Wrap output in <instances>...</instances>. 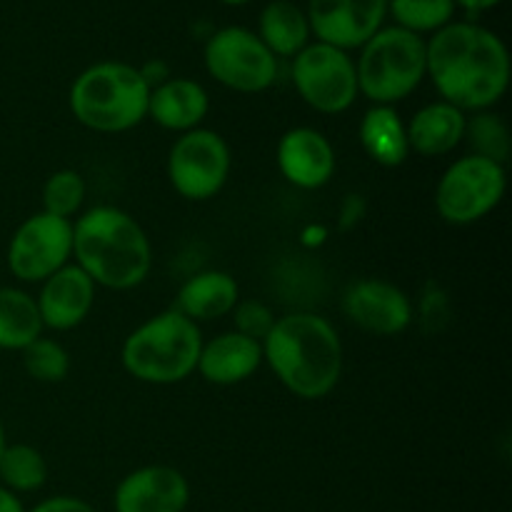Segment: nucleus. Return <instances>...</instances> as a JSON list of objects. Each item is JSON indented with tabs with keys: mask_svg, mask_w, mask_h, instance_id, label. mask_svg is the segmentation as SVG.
<instances>
[{
	"mask_svg": "<svg viewBox=\"0 0 512 512\" xmlns=\"http://www.w3.org/2000/svg\"><path fill=\"white\" fill-rule=\"evenodd\" d=\"M425 78L440 100L463 113L490 110L510 85V53L503 38L473 20H453L425 40Z\"/></svg>",
	"mask_w": 512,
	"mask_h": 512,
	"instance_id": "nucleus-1",
	"label": "nucleus"
},
{
	"mask_svg": "<svg viewBox=\"0 0 512 512\" xmlns=\"http://www.w3.org/2000/svg\"><path fill=\"white\" fill-rule=\"evenodd\" d=\"M263 363L295 398L320 400L340 383L343 343L328 320L300 310L275 318L263 340Z\"/></svg>",
	"mask_w": 512,
	"mask_h": 512,
	"instance_id": "nucleus-2",
	"label": "nucleus"
},
{
	"mask_svg": "<svg viewBox=\"0 0 512 512\" xmlns=\"http://www.w3.org/2000/svg\"><path fill=\"white\" fill-rule=\"evenodd\" d=\"M73 258L100 288L133 290L153 270V245L133 215L95 205L73 223Z\"/></svg>",
	"mask_w": 512,
	"mask_h": 512,
	"instance_id": "nucleus-3",
	"label": "nucleus"
},
{
	"mask_svg": "<svg viewBox=\"0 0 512 512\" xmlns=\"http://www.w3.org/2000/svg\"><path fill=\"white\" fill-rule=\"evenodd\" d=\"M150 85L138 65L100 60L88 65L70 85L73 118L95 133H125L148 118Z\"/></svg>",
	"mask_w": 512,
	"mask_h": 512,
	"instance_id": "nucleus-4",
	"label": "nucleus"
},
{
	"mask_svg": "<svg viewBox=\"0 0 512 512\" xmlns=\"http://www.w3.org/2000/svg\"><path fill=\"white\" fill-rule=\"evenodd\" d=\"M203 348L198 323L178 310H163L140 323L120 348V363L130 378L148 385H175L195 373Z\"/></svg>",
	"mask_w": 512,
	"mask_h": 512,
	"instance_id": "nucleus-5",
	"label": "nucleus"
},
{
	"mask_svg": "<svg viewBox=\"0 0 512 512\" xmlns=\"http://www.w3.org/2000/svg\"><path fill=\"white\" fill-rule=\"evenodd\" d=\"M425 38L398 25H383L355 60L358 90L373 105H395L425 80Z\"/></svg>",
	"mask_w": 512,
	"mask_h": 512,
	"instance_id": "nucleus-6",
	"label": "nucleus"
},
{
	"mask_svg": "<svg viewBox=\"0 0 512 512\" xmlns=\"http://www.w3.org/2000/svg\"><path fill=\"white\" fill-rule=\"evenodd\" d=\"M203 63L210 78L235 93H263L278 78V58L258 33L243 25H225L205 40Z\"/></svg>",
	"mask_w": 512,
	"mask_h": 512,
	"instance_id": "nucleus-7",
	"label": "nucleus"
},
{
	"mask_svg": "<svg viewBox=\"0 0 512 512\" xmlns=\"http://www.w3.org/2000/svg\"><path fill=\"white\" fill-rule=\"evenodd\" d=\"M505 188V165L478 155H463L440 175L435 208L445 223L473 225L498 208Z\"/></svg>",
	"mask_w": 512,
	"mask_h": 512,
	"instance_id": "nucleus-8",
	"label": "nucleus"
},
{
	"mask_svg": "<svg viewBox=\"0 0 512 512\" xmlns=\"http://www.w3.org/2000/svg\"><path fill=\"white\" fill-rule=\"evenodd\" d=\"M290 78L303 103L325 115L345 113L360 95L353 55L320 40L295 55Z\"/></svg>",
	"mask_w": 512,
	"mask_h": 512,
	"instance_id": "nucleus-9",
	"label": "nucleus"
},
{
	"mask_svg": "<svg viewBox=\"0 0 512 512\" xmlns=\"http://www.w3.org/2000/svg\"><path fill=\"white\" fill-rule=\"evenodd\" d=\"M233 168L230 148L215 130L195 128L180 135L168 153V180L185 200L215 198L225 188Z\"/></svg>",
	"mask_w": 512,
	"mask_h": 512,
	"instance_id": "nucleus-10",
	"label": "nucleus"
},
{
	"mask_svg": "<svg viewBox=\"0 0 512 512\" xmlns=\"http://www.w3.org/2000/svg\"><path fill=\"white\" fill-rule=\"evenodd\" d=\"M73 258V220L45 210L15 228L8 243V270L20 283H43Z\"/></svg>",
	"mask_w": 512,
	"mask_h": 512,
	"instance_id": "nucleus-11",
	"label": "nucleus"
},
{
	"mask_svg": "<svg viewBox=\"0 0 512 512\" xmlns=\"http://www.w3.org/2000/svg\"><path fill=\"white\" fill-rule=\"evenodd\" d=\"M310 33L333 48L360 50L388 18V0H308Z\"/></svg>",
	"mask_w": 512,
	"mask_h": 512,
	"instance_id": "nucleus-12",
	"label": "nucleus"
},
{
	"mask_svg": "<svg viewBox=\"0 0 512 512\" xmlns=\"http://www.w3.org/2000/svg\"><path fill=\"white\" fill-rule=\"evenodd\" d=\"M345 318L380 338L405 333L413 323V303L398 285L383 278H360L343 295Z\"/></svg>",
	"mask_w": 512,
	"mask_h": 512,
	"instance_id": "nucleus-13",
	"label": "nucleus"
},
{
	"mask_svg": "<svg viewBox=\"0 0 512 512\" xmlns=\"http://www.w3.org/2000/svg\"><path fill=\"white\" fill-rule=\"evenodd\" d=\"M190 483L173 465H143L118 483L115 512H185Z\"/></svg>",
	"mask_w": 512,
	"mask_h": 512,
	"instance_id": "nucleus-14",
	"label": "nucleus"
},
{
	"mask_svg": "<svg viewBox=\"0 0 512 512\" xmlns=\"http://www.w3.org/2000/svg\"><path fill=\"white\" fill-rule=\"evenodd\" d=\"M275 158H278L280 175L300 190H318L328 185L338 165L333 143L320 130L305 125L283 133Z\"/></svg>",
	"mask_w": 512,
	"mask_h": 512,
	"instance_id": "nucleus-15",
	"label": "nucleus"
},
{
	"mask_svg": "<svg viewBox=\"0 0 512 512\" xmlns=\"http://www.w3.org/2000/svg\"><path fill=\"white\" fill-rule=\"evenodd\" d=\"M35 305H38L43 328L65 333L85 323L95 303V288L98 285L83 273L75 263L63 265L58 273L43 280Z\"/></svg>",
	"mask_w": 512,
	"mask_h": 512,
	"instance_id": "nucleus-16",
	"label": "nucleus"
},
{
	"mask_svg": "<svg viewBox=\"0 0 512 512\" xmlns=\"http://www.w3.org/2000/svg\"><path fill=\"white\" fill-rule=\"evenodd\" d=\"M263 365V343L245 335L220 333L210 343H203L195 373L213 385H238L258 373Z\"/></svg>",
	"mask_w": 512,
	"mask_h": 512,
	"instance_id": "nucleus-17",
	"label": "nucleus"
},
{
	"mask_svg": "<svg viewBox=\"0 0 512 512\" xmlns=\"http://www.w3.org/2000/svg\"><path fill=\"white\" fill-rule=\"evenodd\" d=\"M208 90L190 78H168L155 85L148 98V118L170 133H188L208 118Z\"/></svg>",
	"mask_w": 512,
	"mask_h": 512,
	"instance_id": "nucleus-18",
	"label": "nucleus"
},
{
	"mask_svg": "<svg viewBox=\"0 0 512 512\" xmlns=\"http://www.w3.org/2000/svg\"><path fill=\"white\" fill-rule=\"evenodd\" d=\"M465 123H468V113L445 100L423 105L413 115V120L405 123L410 153H418L423 158H440V155L453 153L463 143Z\"/></svg>",
	"mask_w": 512,
	"mask_h": 512,
	"instance_id": "nucleus-19",
	"label": "nucleus"
},
{
	"mask_svg": "<svg viewBox=\"0 0 512 512\" xmlns=\"http://www.w3.org/2000/svg\"><path fill=\"white\" fill-rule=\"evenodd\" d=\"M240 300L238 280L225 270H203L180 285L173 310L193 323L218 320L233 313Z\"/></svg>",
	"mask_w": 512,
	"mask_h": 512,
	"instance_id": "nucleus-20",
	"label": "nucleus"
},
{
	"mask_svg": "<svg viewBox=\"0 0 512 512\" xmlns=\"http://www.w3.org/2000/svg\"><path fill=\"white\" fill-rule=\"evenodd\" d=\"M360 145L373 163L400 168L410 158L408 128L393 105H373L360 120Z\"/></svg>",
	"mask_w": 512,
	"mask_h": 512,
	"instance_id": "nucleus-21",
	"label": "nucleus"
},
{
	"mask_svg": "<svg viewBox=\"0 0 512 512\" xmlns=\"http://www.w3.org/2000/svg\"><path fill=\"white\" fill-rule=\"evenodd\" d=\"M258 38L275 58L293 60L313 40L303 5L295 0H270L258 15Z\"/></svg>",
	"mask_w": 512,
	"mask_h": 512,
	"instance_id": "nucleus-22",
	"label": "nucleus"
},
{
	"mask_svg": "<svg viewBox=\"0 0 512 512\" xmlns=\"http://www.w3.org/2000/svg\"><path fill=\"white\" fill-rule=\"evenodd\" d=\"M38 305L30 293L10 285H0V350L23 353L33 340L43 335Z\"/></svg>",
	"mask_w": 512,
	"mask_h": 512,
	"instance_id": "nucleus-23",
	"label": "nucleus"
},
{
	"mask_svg": "<svg viewBox=\"0 0 512 512\" xmlns=\"http://www.w3.org/2000/svg\"><path fill=\"white\" fill-rule=\"evenodd\" d=\"M48 483V463L43 453L28 443L5 445L0 453V485L10 493H38Z\"/></svg>",
	"mask_w": 512,
	"mask_h": 512,
	"instance_id": "nucleus-24",
	"label": "nucleus"
},
{
	"mask_svg": "<svg viewBox=\"0 0 512 512\" xmlns=\"http://www.w3.org/2000/svg\"><path fill=\"white\" fill-rule=\"evenodd\" d=\"M453 0H388V15L393 25L408 30V33L433 35L455 20Z\"/></svg>",
	"mask_w": 512,
	"mask_h": 512,
	"instance_id": "nucleus-25",
	"label": "nucleus"
},
{
	"mask_svg": "<svg viewBox=\"0 0 512 512\" xmlns=\"http://www.w3.org/2000/svg\"><path fill=\"white\" fill-rule=\"evenodd\" d=\"M463 143H468L470 150H473L470 155L505 165L510 155V130L498 113L480 110L465 123Z\"/></svg>",
	"mask_w": 512,
	"mask_h": 512,
	"instance_id": "nucleus-26",
	"label": "nucleus"
},
{
	"mask_svg": "<svg viewBox=\"0 0 512 512\" xmlns=\"http://www.w3.org/2000/svg\"><path fill=\"white\" fill-rule=\"evenodd\" d=\"M85 193H88V185L78 170H55L43 185V210L58 218L73 220V215H78L83 208Z\"/></svg>",
	"mask_w": 512,
	"mask_h": 512,
	"instance_id": "nucleus-27",
	"label": "nucleus"
},
{
	"mask_svg": "<svg viewBox=\"0 0 512 512\" xmlns=\"http://www.w3.org/2000/svg\"><path fill=\"white\" fill-rule=\"evenodd\" d=\"M20 355H23L25 373L38 383H63L68 378L70 355L58 340L40 335Z\"/></svg>",
	"mask_w": 512,
	"mask_h": 512,
	"instance_id": "nucleus-28",
	"label": "nucleus"
},
{
	"mask_svg": "<svg viewBox=\"0 0 512 512\" xmlns=\"http://www.w3.org/2000/svg\"><path fill=\"white\" fill-rule=\"evenodd\" d=\"M233 320H235V333L263 343L265 335H268L270 328H273L275 315L263 300H238V305L233 308Z\"/></svg>",
	"mask_w": 512,
	"mask_h": 512,
	"instance_id": "nucleus-29",
	"label": "nucleus"
},
{
	"mask_svg": "<svg viewBox=\"0 0 512 512\" xmlns=\"http://www.w3.org/2000/svg\"><path fill=\"white\" fill-rule=\"evenodd\" d=\"M28 512H98V510L83 498H73V495H53V498L48 500H40V503Z\"/></svg>",
	"mask_w": 512,
	"mask_h": 512,
	"instance_id": "nucleus-30",
	"label": "nucleus"
},
{
	"mask_svg": "<svg viewBox=\"0 0 512 512\" xmlns=\"http://www.w3.org/2000/svg\"><path fill=\"white\" fill-rule=\"evenodd\" d=\"M138 70H140V75H143L145 83L150 85V90H153L155 85L165 83V80H168V78H173V75H170V68H168V63H165V60H150V63L140 65Z\"/></svg>",
	"mask_w": 512,
	"mask_h": 512,
	"instance_id": "nucleus-31",
	"label": "nucleus"
},
{
	"mask_svg": "<svg viewBox=\"0 0 512 512\" xmlns=\"http://www.w3.org/2000/svg\"><path fill=\"white\" fill-rule=\"evenodd\" d=\"M453 3L455 8H463L465 13L478 15V13H485V10L498 8V5L505 3V0H453Z\"/></svg>",
	"mask_w": 512,
	"mask_h": 512,
	"instance_id": "nucleus-32",
	"label": "nucleus"
},
{
	"mask_svg": "<svg viewBox=\"0 0 512 512\" xmlns=\"http://www.w3.org/2000/svg\"><path fill=\"white\" fill-rule=\"evenodd\" d=\"M0 512H28V510H25L23 500H20L18 495L10 493L8 488L0 485Z\"/></svg>",
	"mask_w": 512,
	"mask_h": 512,
	"instance_id": "nucleus-33",
	"label": "nucleus"
},
{
	"mask_svg": "<svg viewBox=\"0 0 512 512\" xmlns=\"http://www.w3.org/2000/svg\"><path fill=\"white\" fill-rule=\"evenodd\" d=\"M218 3L233 5V8H240V5H248V3H253V0H218Z\"/></svg>",
	"mask_w": 512,
	"mask_h": 512,
	"instance_id": "nucleus-34",
	"label": "nucleus"
},
{
	"mask_svg": "<svg viewBox=\"0 0 512 512\" xmlns=\"http://www.w3.org/2000/svg\"><path fill=\"white\" fill-rule=\"evenodd\" d=\"M5 445H8V440H5V428H3V423H0V453H3Z\"/></svg>",
	"mask_w": 512,
	"mask_h": 512,
	"instance_id": "nucleus-35",
	"label": "nucleus"
}]
</instances>
